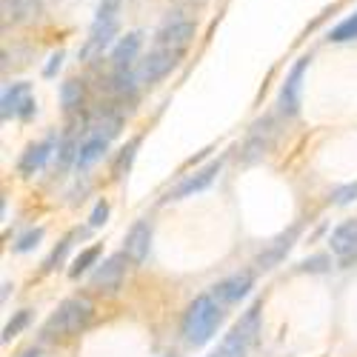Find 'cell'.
Listing matches in <instances>:
<instances>
[{
  "label": "cell",
  "instance_id": "6da1fadb",
  "mask_svg": "<svg viewBox=\"0 0 357 357\" xmlns=\"http://www.w3.org/2000/svg\"><path fill=\"white\" fill-rule=\"evenodd\" d=\"M223 320V309L220 303L215 301L212 294H200L195 297V301L189 303L186 314H183V340L189 346H203V343H209L212 335L218 332V326Z\"/></svg>",
  "mask_w": 357,
  "mask_h": 357
},
{
  "label": "cell",
  "instance_id": "7a4b0ae2",
  "mask_svg": "<svg viewBox=\"0 0 357 357\" xmlns=\"http://www.w3.org/2000/svg\"><path fill=\"white\" fill-rule=\"evenodd\" d=\"M92 323V303L80 301V297H69L57 306V312L46 320L43 335L46 337H75L86 326Z\"/></svg>",
  "mask_w": 357,
  "mask_h": 357
},
{
  "label": "cell",
  "instance_id": "3957f363",
  "mask_svg": "<svg viewBox=\"0 0 357 357\" xmlns=\"http://www.w3.org/2000/svg\"><path fill=\"white\" fill-rule=\"evenodd\" d=\"M257 332H260V303L246 309V314L231 326V332L223 337V343L212 357H246L257 340Z\"/></svg>",
  "mask_w": 357,
  "mask_h": 357
},
{
  "label": "cell",
  "instance_id": "277c9868",
  "mask_svg": "<svg viewBox=\"0 0 357 357\" xmlns=\"http://www.w3.org/2000/svg\"><path fill=\"white\" fill-rule=\"evenodd\" d=\"M121 9L117 6H106L100 3L98 6V15L92 20V26H89V38H86V46L80 49V57L83 61H92V57H98L117 35V26H121Z\"/></svg>",
  "mask_w": 357,
  "mask_h": 357
},
{
  "label": "cell",
  "instance_id": "5b68a950",
  "mask_svg": "<svg viewBox=\"0 0 357 357\" xmlns=\"http://www.w3.org/2000/svg\"><path fill=\"white\" fill-rule=\"evenodd\" d=\"M181 57H183V52L155 46L152 52H146L140 61H137V66H135L137 83H140V86H155V83H160L177 63H181Z\"/></svg>",
  "mask_w": 357,
  "mask_h": 357
},
{
  "label": "cell",
  "instance_id": "8992f818",
  "mask_svg": "<svg viewBox=\"0 0 357 357\" xmlns=\"http://www.w3.org/2000/svg\"><path fill=\"white\" fill-rule=\"evenodd\" d=\"M197 35V23L181 12L169 15L155 32V46H163V49H174V52H183L189 49V43L195 40Z\"/></svg>",
  "mask_w": 357,
  "mask_h": 357
},
{
  "label": "cell",
  "instance_id": "52a82bcc",
  "mask_svg": "<svg viewBox=\"0 0 357 357\" xmlns=\"http://www.w3.org/2000/svg\"><path fill=\"white\" fill-rule=\"evenodd\" d=\"M306 69H309V57H301V61L291 66V72L286 75V83H283V89H280V100H278L283 117H297V114H301Z\"/></svg>",
  "mask_w": 357,
  "mask_h": 357
},
{
  "label": "cell",
  "instance_id": "ba28073f",
  "mask_svg": "<svg viewBox=\"0 0 357 357\" xmlns=\"http://www.w3.org/2000/svg\"><path fill=\"white\" fill-rule=\"evenodd\" d=\"M35 112H38V103H35L32 86L29 83H12L3 89V100H0V114H3V121H9V117L29 121Z\"/></svg>",
  "mask_w": 357,
  "mask_h": 357
},
{
  "label": "cell",
  "instance_id": "9c48e42d",
  "mask_svg": "<svg viewBox=\"0 0 357 357\" xmlns=\"http://www.w3.org/2000/svg\"><path fill=\"white\" fill-rule=\"evenodd\" d=\"M129 263H132V260L126 257V252L106 257V260L98 266V269H95V275H92V286H95L98 291H114L117 286H121Z\"/></svg>",
  "mask_w": 357,
  "mask_h": 357
},
{
  "label": "cell",
  "instance_id": "30bf717a",
  "mask_svg": "<svg viewBox=\"0 0 357 357\" xmlns=\"http://www.w3.org/2000/svg\"><path fill=\"white\" fill-rule=\"evenodd\" d=\"M140 46H143V35L140 32H126L121 40L112 46V69L114 72H132L137 66V54H140Z\"/></svg>",
  "mask_w": 357,
  "mask_h": 357
},
{
  "label": "cell",
  "instance_id": "8fae6325",
  "mask_svg": "<svg viewBox=\"0 0 357 357\" xmlns=\"http://www.w3.org/2000/svg\"><path fill=\"white\" fill-rule=\"evenodd\" d=\"M220 169H223V160H220V158L212 160L209 166L197 169L195 174H189L186 181L169 195V200H183V197H192V195H197V192H203V189H209V186L215 183V177L220 174Z\"/></svg>",
  "mask_w": 357,
  "mask_h": 357
},
{
  "label": "cell",
  "instance_id": "7c38bea8",
  "mask_svg": "<svg viewBox=\"0 0 357 357\" xmlns=\"http://www.w3.org/2000/svg\"><path fill=\"white\" fill-rule=\"evenodd\" d=\"M255 286V278L249 272H241V275H231L226 280H220L215 289H212V297L220 303V306H229V303H241L243 297L252 291Z\"/></svg>",
  "mask_w": 357,
  "mask_h": 357
},
{
  "label": "cell",
  "instance_id": "4fadbf2b",
  "mask_svg": "<svg viewBox=\"0 0 357 357\" xmlns=\"http://www.w3.org/2000/svg\"><path fill=\"white\" fill-rule=\"evenodd\" d=\"M149 249H152V223L149 220H137L129 234H126V241H123V252L132 263H143L149 257Z\"/></svg>",
  "mask_w": 357,
  "mask_h": 357
},
{
  "label": "cell",
  "instance_id": "5bb4252c",
  "mask_svg": "<svg viewBox=\"0 0 357 357\" xmlns=\"http://www.w3.org/2000/svg\"><path fill=\"white\" fill-rule=\"evenodd\" d=\"M297 234H301V226H291L286 234H280L278 241H272V246L257 257V269H263V272L275 269V266H278V263L291 252V246H294V241H297Z\"/></svg>",
  "mask_w": 357,
  "mask_h": 357
},
{
  "label": "cell",
  "instance_id": "9a60e30c",
  "mask_svg": "<svg viewBox=\"0 0 357 357\" xmlns=\"http://www.w3.org/2000/svg\"><path fill=\"white\" fill-rule=\"evenodd\" d=\"M332 252L343 260V263H349L354 255H357V220H346V223H340L335 231H332Z\"/></svg>",
  "mask_w": 357,
  "mask_h": 357
},
{
  "label": "cell",
  "instance_id": "2e32d148",
  "mask_svg": "<svg viewBox=\"0 0 357 357\" xmlns=\"http://www.w3.org/2000/svg\"><path fill=\"white\" fill-rule=\"evenodd\" d=\"M106 149H109V137L106 135H98V132H92L83 143H80V152H77V160H75V166L83 172V169H89V166H95L103 155H106Z\"/></svg>",
  "mask_w": 357,
  "mask_h": 357
},
{
  "label": "cell",
  "instance_id": "e0dca14e",
  "mask_svg": "<svg viewBox=\"0 0 357 357\" xmlns=\"http://www.w3.org/2000/svg\"><path fill=\"white\" fill-rule=\"evenodd\" d=\"M52 149H54L52 140H40V143H32V146H29L26 152H23V158H20V163H17L20 174H35V172L49 160Z\"/></svg>",
  "mask_w": 357,
  "mask_h": 357
},
{
  "label": "cell",
  "instance_id": "ac0fdd59",
  "mask_svg": "<svg viewBox=\"0 0 357 357\" xmlns=\"http://www.w3.org/2000/svg\"><path fill=\"white\" fill-rule=\"evenodd\" d=\"M38 9H40L38 0H3V15H6V20L12 17V23L38 17Z\"/></svg>",
  "mask_w": 357,
  "mask_h": 357
},
{
  "label": "cell",
  "instance_id": "d6986e66",
  "mask_svg": "<svg viewBox=\"0 0 357 357\" xmlns=\"http://www.w3.org/2000/svg\"><path fill=\"white\" fill-rule=\"evenodd\" d=\"M83 100H86V86H83V80L69 77V80L61 86V106H63L66 112H77V109L83 106Z\"/></svg>",
  "mask_w": 357,
  "mask_h": 357
},
{
  "label": "cell",
  "instance_id": "ffe728a7",
  "mask_svg": "<svg viewBox=\"0 0 357 357\" xmlns=\"http://www.w3.org/2000/svg\"><path fill=\"white\" fill-rule=\"evenodd\" d=\"M329 40H332V43H351V40H357V12L349 15L346 20H340V23L332 29Z\"/></svg>",
  "mask_w": 357,
  "mask_h": 357
},
{
  "label": "cell",
  "instance_id": "44dd1931",
  "mask_svg": "<svg viewBox=\"0 0 357 357\" xmlns=\"http://www.w3.org/2000/svg\"><path fill=\"white\" fill-rule=\"evenodd\" d=\"M98 257H100V246H89V249H83V252L72 260L69 275H72V278H80L86 269H92V266L98 263Z\"/></svg>",
  "mask_w": 357,
  "mask_h": 357
},
{
  "label": "cell",
  "instance_id": "7402d4cb",
  "mask_svg": "<svg viewBox=\"0 0 357 357\" xmlns=\"http://www.w3.org/2000/svg\"><path fill=\"white\" fill-rule=\"evenodd\" d=\"M26 323H29V309L17 312V314H15V320H9V323H6V329H3V343H9L12 337H17V335L26 329Z\"/></svg>",
  "mask_w": 357,
  "mask_h": 357
},
{
  "label": "cell",
  "instance_id": "603a6c76",
  "mask_svg": "<svg viewBox=\"0 0 357 357\" xmlns=\"http://www.w3.org/2000/svg\"><path fill=\"white\" fill-rule=\"evenodd\" d=\"M40 237H43V229H32V231H26L17 237V243H15V252H29V249H35L40 243Z\"/></svg>",
  "mask_w": 357,
  "mask_h": 357
},
{
  "label": "cell",
  "instance_id": "cb8c5ba5",
  "mask_svg": "<svg viewBox=\"0 0 357 357\" xmlns=\"http://www.w3.org/2000/svg\"><path fill=\"white\" fill-rule=\"evenodd\" d=\"M329 266H332V260L326 255H314V257H306L301 266H297V269H301V272H326Z\"/></svg>",
  "mask_w": 357,
  "mask_h": 357
},
{
  "label": "cell",
  "instance_id": "d4e9b609",
  "mask_svg": "<svg viewBox=\"0 0 357 357\" xmlns=\"http://www.w3.org/2000/svg\"><path fill=\"white\" fill-rule=\"evenodd\" d=\"M106 220H109V203L100 200L95 209H92V215H89V226H92V229H100Z\"/></svg>",
  "mask_w": 357,
  "mask_h": 357
},
{
  "label": "cell",
  "instance_id": "484cf974",
  "mask_svg": "<svg viewBox=\"0 0 357 357\" xmlns=\"http://www.w3.org/2000/svg\"><path fill=\"white\" fill-rule=\"evenodd\" d=\"M337 206H346V203H351V200H357V183H349V186H340L337 192H335V197H332Z\"/></svg>",
  "mask_w": 357,
  "mask_h": 357
},
{
  "label": "cell",
  "instance_id": "4316f807",
  "mask_svg": "<svg viewBox=\"0 0 357 357\" xmlns=\"http://www.w3.org/2000/svg\"><path fill=\"white\" fill-rule=\"evenodd\" d=\"M137 143L140 140H132L126 149H123V155L117 158V166H114V174H123V166L129 169V163H132V158H135V149H137Z\"/></svg>",
  "mask_w": 357,
  "mask_h": 357
},
{
  "label": "cell",
  "instance_id": "83f0119b",
  "mask_svg": "<svg viewBox=\"0 0 357 357\" xmlns=\"http://www.w3.org/2000/svg\"><path fill=\"white\" fill-rule=\"evenodd\" d=\"M61 66H63V52H54V54L49 57V63L43 66V75H46V77H54Z\"/></svg>",
  "mask_w": 357,
  "mask_h": 357
},
{
  "label": "cell",
  "instance_id": "f1b7e54d",
  "mask_svg": "<svg viewBox=\"0 0 357 357\" xmlns=\"http://www.w3.org/2000/svg\"><path fill=\"white\" fill-rule=\"evenodd\" d=\"M69 246H72V243H69V237H66V241H63L61 246H57V249L49 255V260H46V269H54V263H61V260H63V255L69 252Z\"/></svg>",
  "mask_w": 357,
  "mask_h": 357
},
{
  "label": "cell",
  "instance_id": "f546056e",
  "mask_svg": "<svg viewBox=\"0 0 357 357\" xmlns=\"http://www.w3.org/2000/svg\"><path fill=\"white\" fill-rule=\"evenodd\" d=\"M100 3H106V6H117V9H121L123 0H100Z\"/></svg>",
  "mask_w": 357,
  "mask_h": 357
},
{
  "label": "cell",
  "instance_id": "4dcf8cb0",
  "mask_svg": "<svg viewBox=\"0 0 357 357\" xmlns=\"http://www.w3.org/2000/svg\"><path fill=\"white\" fill-rule=\"evenodd\" d=\"M23 357H38V354H23Z\"/></svg>",
  "mask_w": 357,
  "mask_h": 357
},
{
  "label": "cell",
  "instance_id": "1f68e13d",
  "mask_svg": "<svg viewBox=\"0 0 357 357\" xmlns=\"http://www.w3.org/2000/svg\"><path fill=\"white\" fill-rule=\"evenodd\" d=\"M163 357H174V354H163Z\"/></svg>",
  "mask_w": 357,
  "mask_h": 357
}]
</instances>
